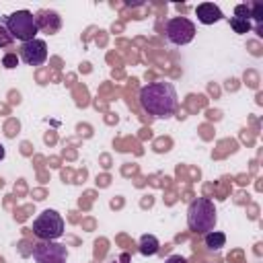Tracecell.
Here are the masks:
<instances>
[{
  "instance_id": "17",
  "label": "cell",
  "mask_w": 263,
  "mask_h": 263,
  "mask_svg": "<svg viewBox=\"0 0 263 263\" xmlns=\"http://www.w3.org/2000/svg\"><path fill=\"white\" fill-rule=\"evenodd\" d=\"M164 263H189V261H187L185 257H181V255H171Z\"/></svg>"
},
{
  "instance_id": "7",
  "label": "cell",
  "mask_w": 263,
  "mask_h": 263,
  "mask_svg": "<svg viewBox=\"0 0 263 263\" xmlns=\"http://www.w3.org/2000/svg\"><path fill=\"white\" fill-rule=\"evenodd\" d=\"M18 58L27 64V66H41L47 60V43L43 39H31L21 43V51Z\"/></svg>"
},
{
  "instance_id": "13",
  "label": "cell",
  "mask_w": 263,
  "mask_h": 263,
  "mask_svg": "<svg viewBox=\"0 0 263 263\" xmlns=\"http://www.w3.org/2000/svg\"><path fill=\"white\" fill-rule=\"evenodd\" d=\"M249 6H251V21L261 25L263 23V4L261 2H249Z\"/></svg>"
},
{
  "instance_id": "14",
  "label": "cell",
  "mask_w": 263,
  "mask_h": 263,
  "mask_svg": "<svg viewBox=\"0 0 263 263\" xmlns=\"http://www.w3.org/2000/svg\"><path fill=\"white\" fill-rule=\"evenodd\" d=\"M234 16H236V18L251 21V6H249V2H245V4H236V6H234Z\"/></svg>"
},
{
  "instance_id": "16",
  "label": "cell",
  "mask_w": 263,
  "mask_h": 263,
  "mask_svg": "<svg viewBox=\"0 0 263 263\" xmlns=\"http://www.w3.org/2000/svg\"><path fill=\"white\" fill-rule=\"evenodd\" d=\"M12 41H14V39L10 37V33L6 31V27H4V25H0V47H8Z\"/></svg>"
},
{
  "instance_id": "8",
  "label": "cell",
  "mask_w": 263,
  "mask_h": 263,
  "mask_svg": "<svg viewBox=\"0 0 263 263\" xmlns=\"http://www.w3.org/2000/svg\"><path fill=\"white\" fill-rule=\"evenodd\" d=\"M35 23H37V29L47 33V35H53L62 29V16L55 12V10H49V8H43L35 14Z\"/></svg>"
},
{
  "instance_id": "15",
  "label": "cell",
  "mask_w": 263,
  "mask_h": 263,
  "mask_svg": "<svg viewBox=\"0 0 263 263\" xmlns=\"http://www.w3.org/2000/svg\"><path fill=\"white\" fill-rule=\"evenodd\" d=\"M2 66H4L6 70L16 68V66H18V55H16V53H4V58H2Z\"/></svg>"
},
{
  "instance_id": "2",
  "label": "cell",
  "mask_w": 263,
  "mask_h": 263,
  "mask_svg": "<svg viewBox=\"0 0 263 263\" xmlns=\"http://www.w3.org/2000/svg\"><path fill=\"white\" fill-rule=\"evenodd\" d=\"M216 208L208 197H197L187 208V226L195 234H205L216 226Z\"/></svg>"
},
{
  "instance_id": "12",
  "label": "cell",
  "mask_w": 263,
  "mask_h": 263,
  "mask_svg": "<svg viewBox=\"0 0 263 263\" xmlns=\"http://www.w3.org/2000/svg\"><path fill=\"white\" fill-rule=\"evenodd\" d=\"M228 25H230V29H232L234 33H238V35H245V33H249V31L253 29L251 21L236 18V16H230V18H228Z\"/></svg>"
},
{
  "instance_id": "18",
  "label": "cell",
  "mask_w": 263,
  "mask_h": 263,
  "mask_svg": "<svg viewBox=\"0 0 263 263\" xmlns=\"http://www.w3.org/2000/svg\"><path fill=\"white\" fill-rule=\"evenodd\" d=\"M127 261H129V255H127V253H123V255H121V257H119L115 263H127Z\"/></svg>"
},
{
  "instance_id": "3",
  "label": "cell",
  "mask_w": 263,
  "mask_h": 263,
  "mask_svg": "<svg viewBox=\"0 0 263 263\" xmlns=\"http://www.w3.org/2000/svg\"><path fill=\"white\" fill-rule=\"evenodd\" d=\"M4 27L10 33L12 39H18L21 43L35 39V35L39 33L37 23H35V14L31 10H14L8 16H4Z\"/></svg>"
},
{
  "instance_id": "9",
  "label": "cell",
  "mask_w": 263,
  "mask_h": 263,
  "mask_svg": "<svg viewBox=\"0 0 263 263\" xmlns=\"http://www.w3.org/2000/svg\"><path fill=\"white\" fill-rule=\"evenodd\" d=\"M195 14H197V21L203 23V25H214V23H218V21L224 18L222 10H220L216 4H212V2H201V4H197Z\"/></svg>"
},
{
  "instance_id": "1",
  "label": "cell",
  "mask_w": 263,
  "mask_h": 263,
  "mask_svg": "<svg viewBox=\"0 0 263 263\" xmlns=\"http://www.w3.org/2000/svg\"><path fill=\"white\" fill-rule=\"evenodd\" d=\"M140 107L152 117H171L177 111V90L171 82H150L140 88Z\"/></svg>"
},
{
  "instance_id": "6",
  "label": "cell",
  "mask_w": 263,
  "mask_h": 263,
  "mask_svg": "<svg viewBox=\"0 0 263 263\" xmlns=\"http://www.w3.org/2000/svg\"><path fill=\"white\" fill-rule=\"evenodd\" d=\"M66 259H68L66 247L55 240H39L33 245L35 263H66Z\"/></svg>"
},
{
  "instance_id": "4",
  "label": "cell",
  "mask_w": 263,
  "mask_h": 263,
  "mask_svg": "<svg viewBox=\"0 0 263 263\" xmlns=\"http://www.w3.org/2000/svg\"><path fill=\"white\" fill-rule=\"evenodd\" d=\"M33 234L39 240H55L64 234V218L55 210H43L33 220Z\"/></svg>"
},
{
  "instance_id": "19",
  "label": "cell",
  "mask_w": 263,
  "mask_h": 263,
  "mask_svg": "<svg viewBox=\"0 0 263 263\" xmlns=\"http://www.w3.org/2000/svg\"><path fill=\"white\" fill-rule=\"evenodd\" d=\"M4 156H6V150H4V146L0 144V160H4Z\"/></svg>"
},
{
  "instance_id": "5",
  "label": "cell",
  "mask_w": 263,
  "mask_h": 263,
  "mask_svg": "<svg viewBox=\"0 0 263 263\" xmlns=\"http://www.w3.org/2000/svg\"><path fill=\"white\" fill-rule=\"evenodd\" d=\"M164 37L173 45H187L195 37V25L187 16H173L164 25Z\"/></svg>"
},
{
  "instance_id": "11",
  "label": "cell",
  "mask_w": 263,
  "mask_h": 263,
  "mask_svg": "<svg viewBox=\"0 0 263 263\" xmlns=\"http://www.w3.org/2000/svg\"><path fill=\"white\" fill-rule=\"evenodd\" d=\"M203 242H205L208 249H212V251H220V249L226 245V234L220 232V230H210V232L203 234Z\"/></svg>"
},
{
  "instance_id": "10",
  "label": "cell",
  "mask_w": 263,
  "mask_h": 263,
  "mask_svg": "<svg viewBox=\"0 0 263 263\" xmlns=\"http://www.w3.org/2000/svg\"><path fill=\"white\" fill-rule=\"evenodd\" d=\"M138 251L144 255V257H152L160 251V242L154 234H142L140 236V245H138Z\"/></svg>"
}]
</instances>
